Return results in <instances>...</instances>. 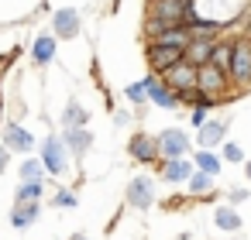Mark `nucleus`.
I'll use <instances>...</instances> for the list:
<instances>
[{
    "instance_id": "f257e3e1",
    "label": "nucleus",
    "mask_w": 251,
    "mask_h": 240,
    "mask_svg": "<svg viewBox=\"0 0 251 240\" xmlns=\"http://www.w3.org/2000/svg\"><path fill=\"white\" fill-rule=\"evenodd\" d=\"M234 83H251V38L230 42V69Z\"/></svg>"
},
{
    "instance_id": "f03ea898",
    "label": "nucleus",
    "mask_w": 251,
    "mask_h": 240,
    "mask_svg": "<svg viewBox=\"0 0 251 240\" xmlns=\"http://www.w3.org/2000/svg\"><path fill=\"white\" fill-rule=\"evenodd\" d=\"M196 89H200L203 96H210V100H220L224 89H227V72L213 69L210 62H206V65H196Z\"/></svg>"
},
{
    "instance_id": "7ed1b4c3",
    "label": "nucleus",
    "mask_w": 251,
    "mask_h": 240,
    "mask_svg": "<svg viewBox=\"0 0 251 240\" xmlns=\"http://www.w3.org/2000/svg\"><path fill=\"white\" fill-rule=\"evenodd\" d=\"M148 7H151L148 18H158V21H165V24H182L186 11L193 7V0H151Z\"/></svg>"
},
{
    "instance_id": "20e7f679",
    "label": "nucleus",
    "mask_w": 251,
    "mask_h": 240,
    "mask_svg": "<svg viewBox=\"0 0 251 240\" xmlns=\"http://www.w3.org/2000/svg\"><path fill=\"white\" fill-rule=\"evenodd\" d=\"M155 148H158V154L169 161V158H186V151H189V141H186V134L182 131H162L158 137H155Z\"/></svg>"
},
{
    "instance_id": "39448f33",
    "label": "nucleus",
    "mask_w": 251,
    "mask_h": 240,
    "mask_svg": "<svg viewBox=\"0 0 251 240\" xmlns=\"http://www.w3.org/2000/svg\"><path fill=\"white\" fill-rule=\"evenodd\" d=\"M42 168L52 172V175H62V172L69 168V151L62 148L59 137H49V141H45V148H42Z\"/></svg>"
},
{
    "instance_id": "423d86ee",
    "label": "nucleus",
    "mask_w": 251,
    "mask_h": 240,
    "mask_svg": "<svg viewBox=\"0 0 251 240\" xmlns=\"http://www.w3.org/2000/svg\"><path fill=\"white\" fill-rule=\"evenodd\" d=\"M169 89H176V93H182V89H193L196 86V65H189V62H176V65H169L165 69V79H162Z\"/></svg>"
},
{
    "instance_id": "0eeeda50",
    "label": "nucleus",
    "mask_w": 251,
    "mask_h": 240,
    "mask_svg": "<svg viewBox=\"0 0 251 240\" xmlns=\"http://www.w3.org/2000/svg\"><path fill=\"white\" fill-rule=\"evenodd\" d=\"M145 93H148V100L155 103V107H165V110H172V107H179V96H176V89H169L155 72L151 76H145Z\"/></svg>"
},
{
    "instance_id": "6e6552de",
    "label": "nucleus",
    "mask_w": 251,
    "mask_h": 240,
    "mask_svg": "<svg viewBox=\"0 0 251 240\" xmlns=\"http://www.w3.org/2000/svg\"><path fill=\"white\" fill-rule=\"evenodd\" d=\"M127 202H131L134 209H148V206L155 202V182L145 178V175L131 178V185H127Z\"/></svg>"
},
{
    "instance_id": "1a4fd4ad",
    "label": "nucleus",
    "mask_w": 251,
    "mask_h": 240,
    "mask_svg": "<svg viewBox=\"0 0 251 240\" xmlns=\"http://www.w3.org/2000/svg\"><path fill=\"white\" fill-rule=\"evenodd\" d=\"M59 141H62V148H66L69 154H76V158H83L93 137H90V131H86V127H66Z\"/></svg>"
},
{
    "instance_id": "9d476101",
    "label": "nucleus",
    "mask_w": 251,
    "mask_h": 240,
    "mask_svg": "<svg viewBox=\"0 0 251 240\" xmlns=\"http://www.w3.org/2000/svg\"><path fill=\"white\" fill-rule=\"evenodd\" d=\"M179 59H182V52H179V48H165V45H155V42L148 45V62H151V69H155V72H165V69H169V65H176Z\"/></svg>"
},
{
    "instance_id": "9b49d317",
    "label": "nucleus",
    "mask_w": 251,
    "mask_h": 240,
    "mask_svg": "<svg viewBox=\"0 0 251 240\" xmlns=\"http://www.w3.org/2000/svg\"><path fill=\"white\" fill-rule=\"evenodd\" d=\"M31 144H35V137H31L25 127H18V124H7V127H4V148H7V151H21V154H28Z\"/></svg>"
},
{
    "instance_id": "f8f14e48",
    "label": "nucleus",
    "mask_w": 251,
    "mask_h": 240,
    "mask_svg": "<svg viewBox=\"0 0 251 240\" xmlns=\"http://www.w3.org/2000/svg\"><path fill=\"white\" fill-rule=\"evenodd\" d=\"M210 48H213L210 38H189V45L182 48V62H189V65H206V62H210Z\"/></svg>"
},
{
    "instance_id": "ddd939ff",
    "label": "nucleus",
    "mask_w": 251,
    "mask_h": 240,
    "mask_svg": "<svg viewBox=\"0 0 251 240\" xmlns=\"http://www.w3.org/2000/svg\"><path fill=\"white\" fill-rule=\"evenodd\" d=\"M127 151H131V158H134V161H145V165L158 158L155 137H148V134H134V137H131V144H127Z\"/></svg>"
},
{
    "instance_id": "4468645a",
    "label": "nucleus",
    "mask_w": 251,
    "mask_h": 240,
    "mask_svg": "<svg viewBox=\"0 0 251 240\" xmlns=\"http://www.w3.org/2000/svg\"><path fill=\"white\" fill-rule=\"evenodd\" d=\"M196 131H200V148H213V144H220V137L227 134V124H220V120H203Z\"/></svg>"
},
{
    "instance_id": "2eb2a0df",
    "label": "nucleus",
    "mask_w": 251,
    "mask_h": 240,
    "mask_svg": "<svg viewBox=\"0 0 251 240\" xmlns=\"http://www.w3.org/2000/svg\"><path fill=\"white\" fill-rule=\"evenodd\" d=\"M38 213H42V206H38V202H14L11 223H14L18 230H25V226H31V223L38 219Z\"/></svg>"
},
{
    "instance_id": "dca6fc26",
    "label": "nucleus",
    "mask_w": 251,
    "mask_h": 240,
    "mask_svg": "<svg viewBox=\"0 0 251 240\" xmlns=\"http://www.w3.org/2000/svg\"><path fill=\"white\" fill-rule=\"evenodd\" d=\"M162 175H165V182H186L193 175V165L186 158H169L165 168H162Z\"/></svg>"
},
{
    "instance_id": "f3484780",
    "label": "nucleus",
    "mask_w": 251,
    "mask_h": 240,
    "mask_svg": "<svg viewBox=\"0 0 251 240\" xmlns=\"http://www.w3.org/2000/svg\"><path fill=\"white\" fill-rule=\"evenodd\" d=\"M55 31L62 35V38H73V35H79V14L76 11H59L55 14Z\"/></svg>"
},
{
    "instance_id": "a211bd4d",
    "label": "nucleus",
    "mask_w": 251,
    "mask_h": 240,
    "mask_svg": "<svg viewBox=\"0 0 251 240\" xmlns=\"http://www.w3.org/2000/svg\"><path fill=\"white\" fill-rule=\"evenodd\" d=\"M31 55H35V62H38V65H49V62L55 59V38H49V35L35 38V45H31Z\"/></svg>"
},
{
    "instance_id": "6ab92c4d",
    "label": "nucleus",
    "mask_w": 251,
    "mask_h": 240,
    "mask_svg": "<svg viewBox=\"0 0 251 240\" xmlns=\"http://www.w3.org/2000/svg\"><path fill=\"white\" fill-rule=\"evenodd\" d=\"M210 65H213V69H220V72H227V69H230V42H220V45H213V48H210Z\"/></svg>"
},
{
    "instance_id": "aec40b11",
    "label": "nucleus",
    "mask_w": 251,
    "mask_h": 240,
    "mask_svg": "<svg viewBox=\"0 0 251 240\" xmlns=\"http://www.w3.org/2000/svg\"><path fill=\"white\" fill-rule=\"evenodd\" d=\"M86 117H90V113H86L76 100H69V107H66V113H62V127H83Z\"/></svg>"
},
{
    "instance_id": "412c9836",
    "label": "nucleus",
    "mask_w": 251,
    "mask_h": 240,
    "mask_svg": "<svg viewBox=\"0 0 251 240\" xmlns=\"http://www.w3.org/2000/svg\"><path fill=\"white\" fill-rule=\"evenodd\" d=\"M213 223H217L220 230H227V233H234V230L241 226V216H237V213H234L230 206H220V209H217V216H213Z\"/></svg>"
},
{
    "instance_id": "4be33fe9",
    "label": "nucleus",
    "mask_w": 251,
    "mask_h": 240,
    "mask_svg": "<svg viewBox=\"0 0 251 240\" xmlns=\"http://www.w3.org/2000/svg\"><path fill=\"white\" fill-rule=\"evenodd\" d=\"M193 168H196V172H203V175H217V172H220V158H217V154H210V151L203 148V151L196 154V165H193Z\"/></svg>"
},
{
    "instance_id": "5701e85b",
    "label": "nucleus",
    "mask_w": 251,
    "mask_h": 240,
    "mask_svg": "<svg viewBox=\"0 0 251 240\" xmlns=\"http://www.w3.org/2000/svg\"><path fill=\"white\" fill-rule=\"evenodd\" d=\"M42 192H45L42 182H21V189H18V202H38Z\"/></svg>"
},
{
    "instance_id": "b1692460",
    "label": "nucleus",
    "mask_w": 251,
    "mask_h": 240,
    "mask_svg": "<svg viewBox=\"0 0 251 240\" xmlns=\"http://www.w3.org/2000/svg\"><path fill=\"white\" fill-rule=\"evenodd\" d=\"M42 175H45V168H42L38 158H28L21 165V182H42Z\"/></svg>"
},
{
    "instance_id": "393cba45",
    "label": "nucleus",
    "mask_w": 251,
    "mask_h": 240,
    "mask_svg": "<svg viewBox=\"0 0 251 240\" xmlns=\"http://www.w3.org/2000/svg\"><path fill=\"white\" fill-rule=\"evenodd\" d=\"M186 182H189L193 196H200V192H210V189H213V175H203V172H196V168H193V175H189Z\"/></svg>"
},
{
    "instance_id": "a878e982",
    "label": "nucleus",
    "mask_w": 251,
    "mask_h": 240,
    "mask_svg": "<svg viewBox=\"0 0 251 240\" xmlns=\"http://www.w3.org/2000/svg\"><path fill=\"white\" fill-rule=\"evenodd\" d=\"M169 28H172V24H165V21H158V18H148V21H145V35H148V38H158V35L169 31Z\"/></svg>"
},
{
    "instance_id": "bb28decb",
    "label": "nucleus",
    "mask_w": 251,
    "mask_h": 240,
    "mask_svg": "<svg viewBox=\"0 0 251 240\" xmlns=\"http://www.w3.org/2000/svg\"><path fill=\"white\" fill-rule=\"evenodd\" d=\"M124 93H127V100H131V103H145V100H148V93H145V83H131Z\"/></svg>"
},
{
    "instance_id": "cd10ccee",
    "label": "nucleus",
    "mask_w": 251,
    "mask_h": 240,
    "mask_svg": "<svg viewBox=\"0 0 251 240\" xmlns=\"http://www.w3.org/2000/svg\"><path fill=\"white\" fill-rule=\"evenodd\" d=\"M52 202H55V206H59V209H62V206H66V209H73V206H76V196H73V192H69V189H59V192H55V199H52Z\"/></svg>"
},
{
    "instance_id": "c85d7f7f",
    "label": "nucleus",
    "mask_w": 251,
    "mask_h": 240,
    "mask_svg": "<svg viewBox=\"0 0 251 240\" xmlns=\"http://www.w3.org/2000/svg\"><path fill=\"white\" fill-rule=\"evenodd\" d=\"M224 158H227V161H241L244 154H241V148H237V144H224Z\"/></svg>"
},
{
    "instance_id": "c756f323",
    "label": "nucleus",
    "mask_w": 251,
    "mask_h": 240,
    "mask_svg": "<svg viewBox=\"0 0 251 240\" xmlns=\"http://www.w3.org/2000/svg\"><path fill=\"white\" fill-rule=\"evenodd\" d=\"M189 120H193V127H200V124L206 120V107H193V113H189Z\"/></svg>"
},
{
    "instance_id": "7c9ffc66",
    "label": "nucleus",
    "mask_w": 251,
    "mask_h": 240,
    "mask_svg": "<svg viewBox=\"0 0 251 240\" xmlns=\"http://www.w3.org/2000/svg\"><path fill=\"white\" fill-rule=\"evenodd\" d=\"M227 199H230V202H244V199H248V192H244V189H230V196H227Z\"/></svg>"
},
{
    "instance_id": "2f4dec72",
    "label": "nucleus",
    "mask_w": 251,
    "mask_h": 240,
    "mask_svg": "<svg viewBox=\"0 0 251 240\" xmlns=\"http://www.w3.org/2000/svg\"><path fill=\"white\" fill-rule=\"evenodd\" d=\"M4 165H7V148H0V172H4Z\"/></svg>"
},
{
    "instance_id": "473e14b6",
    "label": "nucleus",
    "mask_w": 251,
    "mask_h": 240,
    "mask_svg": "<svg viewBox=\"0 0 251 240\" xmlns=\"http://www.w3.org/2000/svg\"><path fill=\"white\" fill-rule=\"evenodd\" d=\"M73 240H90V237H83V233H76V237H73Z\"/></svg>"
},
{
    "instance_id": "72a5a7b5",
    "label": "nucleus",
    "mask_w": 251,
    "mask_h": 240,
    "mask_svg": "<svg viewBox=\"0 0 251 240\" xmlns=\"http://www.w3.org/2000/svg\"><path fill=\"white\" fill-rule=\"evenodd\" d=\"M244 175H248V178H251V161H248V168H244Z\"/></svg>"
}]
</instances>
